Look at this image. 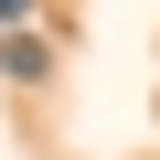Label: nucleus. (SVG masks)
<instances>
[{
  "label": "nucleus",
  "mask_w": 160,
  "mask_h": 160,
  "mask_svg": "<svg viewBox=\"0 0 160 160\" xmlns=\"http://www.w3.org/2000/svg\"><path fill=\"white\" fill-rule=\"evenodd\" d=\"M0 64H11V86H43V75H53V43H43V32H11Z\"/></svg>",
  "instance_id": "obj_1"
},
{
  "label": "nucleus",
  "mask_w": 160,
  "mask_h": 160,
  "mask_svg": "<svg viewBox=\"0 0 160 160\" xmlns=\"http://www.w3.org/2000/svg\"><path fill=\"white\" fill-rule=\"evenodd\" d=\"M22 11H32V0H0V22H22Z\"/></svg>",
  "instance_id": "obj_2"
}]
</instances>
